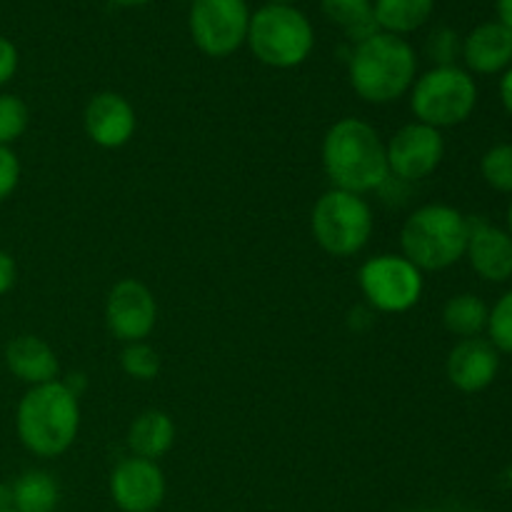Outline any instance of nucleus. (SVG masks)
<instances>
[{
	"label": "nucleus",
	"instance_id": "f257e3e1",
	"mask_svg": "<svg viewBox=\"0 0 512 512\" xmlns=\"http://www.w3.org/2000/svg\"><path fill=\"white\" fill-rule=\"evenodd\" d=\"M323 168L333 188L363 195L388 180V153L378 130L360 118H343L325 133Z\"/></svg>",
	"mask_w": 512,
	"mask_h": 512
},
{
	"label": "nucleus",
	"instance_id": "f03ea898",
	"mask_svg": "<svg viewBox=\"0 0 512 512\" xmlns=\"http://www.w3.org/2000/svg\"><path fill=\"white\" fill-rule=\"evenodd\" d=\"M15 430L28 453L38 458H58L78 438V395L63 380L35 385L20 398L15 410Z\"/></svg>",
	"mask_w": 512,
	"mask_h": 512
},
{
	"label": "nucleus",
	"instance_id": "7ed1b4c3",
	"mask_svg": "<svg viewBox=\"0 0 512 512\" xmlns=\"http://www.w3.org/2000/svg\"><path fill=\"white\" fill-rule=\"evenodd\" d=\"M418 58L403 35L378 30L355 43L348 63L350 85L365 103L385 105L403 98L415 83Z\"/></svg>",
	"mask_w": 512,
	"mask_h": 512
},
{
	"label": "nucleus",
	"instance_id": "20e7f679",
	"mask_svg": "<svg viewBox=\"0 0 512 512\" xmlns=\"http://www.w3.org/2000/svg\"><path fill=\"white\" fill-rule=\"evenodd\" d=\"M470 235V220L460 210L443 203H430L410 213L405 220L400 245L403 258L415 268L445 270L465 258Z\"/></svg>",
	"mask_w": 512,
	"mask_h": 512
},
{
	"label": "nucleus",
	"instance_id": "39448f33",
	"mask_svg": "<svg viewBox=\"0 0 512 512\" xmlns=\"http://www.w3.org/2000/svg\"><path fill=\"white\" fill-rule=\"evenodd\" d=\"M255 58L270 68H295L313 53L315 33L295 5L268 3L250 15L248 40Z\"/></svg>",
	"mask_w": 512,
	"mask_h": 512
},
{
	"label": "nucleus",
	"instance_id": "423d86ee",
	"mask_svg": "<svg viewBox=\"0 0 512 512\" xmlns=\"http://www.w3.org/2000/svg\"><path fill=\"white\" fill-rule=\"evenodd\" d=\"M478 105V85L465 68L435 65L413 83L410 108L418 123L430 128H455L473 115Z\"/></svg>",
	"mask_w": 512,
	"mask_h": 512
},
{
	"label": "nucleus",
	"instance_id": "0eeeda50",
	"mask_svg": "<svg viewBox=\"0 0 512 512\" xmlns=\"http://www.w3.org/2000/svg\"><path fill=\"white\" fill-rule=\"evenodd\" d=\"M313 238L325 253L335 258H353L373 235V210L363 195L328 190L315 203L310 215Z\"/></svg>",
	"mask_w": 512,
	"mask_h": 512
},
{
	"label": "nucleus",
	"instance_id": "6e6552de",
	"mask_svg": "<svg viewBox=\"0 0 512 512\" xmlns=\"http://www.w3.org/2000/svg\"><path fill=\"white\" fill-rule=\"evenodd\" d=\"M188 23L205 55L228 58L248 40L250 10L245 0H193Z\"/></svg>",
	"mask_w": 512,
	"mask_h": 512
},
{
	"label": "nucleus",
	"instance_id": "1a4fd4ad",
	"mask_svg": "<svg viewBox=\"0 0 512 512\" xmlns=\"http://www.w3.org/2000/svg\"><path fill=\"white\" fill-rule=\"evenodd\" d=\"M360 290L380 313H405L423 295V273L403 255H378L360 268Z\"/></svg>",
	"mask_w": 512,
	"mask_h": 512
},
{
	"label": "nucleus",
	"instance_id": "9d476101",
	"mask_svg": "<svg viewBox=\"0 0 512 512\" xmlns=\"http://www.w3.org/2000/svg\"><path fill=\"white\" fill-rule=\"evenodd\" d=\"M390 173L400 180H423L438 170L445 158V140L438 128L425 123H408L385 145Z\"/></svg>",
	"mask_w": 512,
	"mask_h": 512
},
{
	"label": "nucleus",
	"instance_id": "9b49d317",
	"mask_svg": "<svg viewBox=\"0 0 512 512\" xmlns=\"http://www.w3.org/2000/svg\"><path fill=\"white\" fill-rule=\"evenodd\" d=\"M158 320V305L148 285L140 280L125 278L113 285L105 303V323L118 340L128 343H143L155 328Z\"/></svg>",
	"mask_w": 512,
	"mask_h": 512
},
{
	"label": "nucleus",
	"instance_id": "f8f14e48",
	"mask_svg": "<svg viewBox=\"0 0 512 512\" xmlns=\"http://www.w3.org/2000/svg\"><path fill=\"white\" fill-rule=\"evenodd\" d=\"M110 495L123 512H155L165 500V475L155 460L128 458L110 475Z\"/></svg>",
	"mask_w": 512,
	"mask_h": 512
},
{
	"label": "nucleus",
	"instance_id": "ddd939ff",
	"mask_svg": "<svg viewBox=\"0 0 512 512\" xmlns=\"http://www.w3.org/2000/svg\"><path fill=\"white\" fill-rule=\"evenodd\" d=\"M83 125L85 133H88V138L95 145L105 150H115L130 143L135 128H138V118H135L133 105L123 95L105 90V93L93 95L88 100L83 113Z\"/></svg>",
	"mask_w": 512,
	"mask_h": 512
},
{
	"label": "nucleus",
	"instance_id": "4468645a",
	"mask_svg": "<svg viewBox=\"0 0 512 512\" xmlns=\"http://www.w3.org/2000/svg\"><path fill=\"white\" fill-rule=\"evenodd\" d=\"M500 353L490 340L468 338L460 340L448 355L445 373L448 380L460 390V393H480L490 388L498 378Z\"/></svg>",
	"mask_w": 512,
	"mask_h": 512
},
{
	"label": "nucleus",
	"instance_id": "2eb2a0df",
	"mask_svg": "<svg viewBox=\"0 0 512 512\" xmlns=\"http://www.w3.org/2000/svg\"><path fill=\"white\" fill-rule=\"evenodd\" d=\"M470 268L488 283H508L512 278V238L498 225L470 220L468 250Z\"/></svg>",
	"mask_w": 512,
	"mask_h": 512
},
{
	"label": "nucleus",
	"instance_id": "dca6fc26",
	"mask_svg": "<svg viewBox=\"0 0 512 512\" xmlns=\"http://www.w3.org/2000/svg\"><path fill=\"white\" fill-rule=\"evenodd\" d=\"M463 60L468 73H505L512 65V33L498 20L480 23L463 40Z\"/></svg>",
	"mask_w": 512,
	"mask_h": 512
},
{
	"label": "nucleus",
	"instance_id": "f3484780",
	"mask_svg": "<svg viewBox=\"0 0 512 512\" xmlns=\"http://www.w3.org/2000/svg\"><path fill=\"white\" fill-rule=\"evenodd\" d=\"M5 365L18 380L28 383L30 388L58 380L60 363L55 350L38 335H18L5 348Z\"/></svg>",
	"mask_w": 512,
	"mask_h": 512
},
{
	"label": "nucleus",
	"instance_id": "a211bd4d",
	"mask_svg": "<svg viewBox=\"0 0 512 512\" xmlns=\"http://www.w3.org/2000/svg\"><path fill=\"white\" fill-rule=\"evenodd\" d=\"M175 443V423L163 410H145L130 423L128 448L135 458L158 460L170 453Z\"/></svg>",
	"mask_w": 512,
	"mask_h": 512
},
{
	"label": "nucleus",
	"instance_id": "6ab92c4d",
	"mask_svg": "<svg viewBox=\"0 0 512 512\" xmlns=\"http://www.w3.org/2000/svg\"><path fill=\"white\" fill-rule=\"evenodd\" d=\"M435 0H373L375 20L385 33L405 35L423 28L433 15Z\"/></svg>",
	"mask_w": 512,
	"mask_h": 512
},
{
	"label": "nucleus",
	"instance_id": "aec40b11",
	"mask_svg": "<svg viewBox=\"0 0 512 512\" xmlns=\"http://www.w3.org/2000/svg\"><path fill=\"white\" fill-rule=\"evenodd\" d=\"M325 18L338 25L350 40L370 38L378 33V20H375L373 0H320Z\"/></svg>",
	"mask_w": 512,
	"mask_h": 512
},
{
	"label": "nucleus",
	"instance_id": "412c9836",
	"mask_svg": "<svg viewBox=\"0 0 512 512\" xmlns=\"http://www.w3.org/2000/svg\"><path fill=\"white\" fill-rule=\"evenodd\" d=\"M58 500V480L45 470H28L13 483L15 512H55Z\"/></svg>",
	"mask_w": 512,
	"mask_h": 512
},
{
	"label": "nucleus",
	"instance_id": "4be33fe9",
	"mask_svg": "<svg viewBox=\"0 0 512 512\" xmlns=\"http://www.w3.org/2000/svg\"><path fill=\"white\" fill-rule=\"evenodd\" d=\"M490 308L473 293L455 295L443 308V325L448 333L458 335L460 340L480 338L488 330Z\"/></svg>",
	"mask_w": 512,
	"mask_h": 512
},
{
	"label": "nucleus",
	"instance_id": "5701e85b",
	"mask_svg": "<svg viewBox=\"0 0 512 512\" xmlns=\"http://www.w3.org/2000/svg\"><path fill=\"white\" fill-rule=\"evenodd\" d=\"M480 173L490 188L512 195V143L493 145L480 160Z\"/></svg>",
	"mask_w": 512,
	"mask_h": 512
},
{
	"label": "nucleus",
	"instance_id": "b1692460",
	"mask_svg": "<svg viewBox=\"0 0 512 512\" xmlns=\"http://www.w3.org/2000/svg\"><path fill=\"white\" fill-rule=\"evenodd\" d=\"M28 105L18 95L0 93V145L15 143L28 128Z\"/></svg>",
	"mask_w": 512,
	"mask_h": 512
},
{
	"label": "nucleus",
	"instance_id": "393cba45",
	"mask_svg": "<svg viewBox=\"0 0 512 512\" xmlns=\"http://www.w3.org/2000/svg\"><path fill=\"white\" fill-rule=\"evenodd\" d=\"M125 375L135 380H153L160 373V358L148 343H128L120 353Z\"/></svg>",
	"mask_w": 512,
	"mask_h": 512
},
{
	"label": "nucleus",
	"instance_id": "a878e982",
	"mask_svg": "<svg viewBox=\"0 0 512 512\" xmlns=\"http://www.w3.org/2000/svg\"><path fill=\"white\" fill-rule=\"evenodd\" d=\"M488 338L498 353L512 355V288L490 308Z\"/></svg>",
	"mask_w": 512,
	"mask_h": 512
},
{
	"label": "nucleus",
	"instance_id": "bb28decb",
	"mask_svg": "<svg viewBox=\"0 0 512 512\" xmlns=\"http://www.w3.org/2000/svg\"><path fill=\"white\" fill-rule=\"evenodd\" d=\"M430 58L438 60V65H455L458 53H463V43L458 40V33L450 28H440L430 35L428 40Z\"/></svg>",
	"mask_w": 512,
	"mask_h": 512
},
{
	"label": "nucleus",
	"instance_id": "cd10ccee",
	"mask_svg": "<svg viewBox=\"0 0 512 512\" xmlns=\"http://www.w3.org/2000/svg\"><path fill=\"white\" fill-rule=\"evenodd\" d=\"M20 183V160L8 145H0V203L15 193Z\"/></svg>",
	"mask_w": 512,
	"mask_h": 512
},
{
	"label": "nucleus",
	"instance_id": "c85d7f7f",
	"mask_svg": "<svg viewBox=\"0 0 512 512\" xmlns=\"http://www.w3.org/2000/svg\"><path fill=\"white\" fill-rule=\"evenodd\" d=\"M18 60V48L8 38L0 35V85L13 80L15 70H18Z\"/></svg>",
	"mask_w": 512,
	"mask_h": 512
},
{
	"label": "nucleus",
	"instance_id": "c756f323",
	"mask_svg": "<svg viewBox=\"0 0 512 512\" xmlns=\"http://www.w3.org/2000/svg\"><path fill=\"white\" fill-rule=\"evenodd\" d=\"M15 280H18V265H15V260L10 258V253L0 250V295L10 293Z\"/></svg>",
	"mask_w": 512,
	"mask_h": 512
},
{
	"label": "nucleus",
	"instance_id": "7c9ffc66",
	"mask_svg": "<svg viewBox=\"0 0 512 512\" xmlns=\"http://www.w3.org/2000/svg\"><path fill=\"white\" fill-rule=\"evenodd\" d=\"M500 100H503L505 110L512 115V65L503 73L500 78Z\"/></svg>",
	"mask_w": 512,
	"mask_h": 512
},
{
	"label": "nucleus",
	"instance_id": "2f4dec72",
	"mask_svg": "<svg viewBox=\"0 0 512 512\" xmlns=\"http://www.w3.org/2000/svg\"><path fill=\"white\" fill-rule=\"evenodd\" d=\"M495 8H498V23H503L512 33V0H498Z\"/></svg>",
	"mask_w": 512,
	"mask_h": 512
},
{
	"label": "nucleus",
	"instance_id": "473e14b6",
	"mask_svg": "<svg viewBox=\"0 0 512 512\" xmlns=\"http://www.w3.org/2000/svg\"><path fill=\"white\" fill-rule=\"evenodd\" d=\"M0 510H13V483H0Z\"/></svg>",
	"mask_w": 512,
	"mask_h": 512
},
{
	"label": "nucleus",
	"instance_id": "72a5a7b5",
	"mask_svg": "<svg viewBox=\"0 0 512 512\" xmlns=\"http://www.w3.org/2000/svg\"><path fill=\"white\" fill-rule=\"evenodd\" d=\"M110 3L123 5V8H138V5H148L153 3V0H110Z\"/></svg>",
	"mask_w": 512,
	"mask_h": 512
},
{
	"label": "nucleus",
	"instance_id": "f704fd0d",
	"mask_svg": "<svg viewBox=\"0 0 512 512\" xmlns=\"http://www.w3.org/2000/svg\"><path fill=\"white\" fill-rule=\"evenodd\" d=\"M270 3H275V5H295V3H298V0H270Z\"/></svg>",
	"mask_w": 512,
	"mask_h": 512
},
{
	"label": "nucleus",
	"instance_id": "c9c22d12",
	"mask_svg": "<svg viewBox=\"0 0 512 512\" xmlns=\"http://www.w3.org/2000/svg\"><path fill=\"white\" fill-rule=\"evenodd\" d=\"M508 233H510V238H512V203H510V208H508Z\"/></svg>",
	"mask_w": 512,
	"mask_h": 512
},
{
	"label": "nucleus",
	"instance_id": "e433bc0d",
	"mask_svg": "<svg viewBox=\"0 0 512 512\" xmlns=\"http://www.w3.org/2000/svg\"><path fill=\"white\" fill-rule=\"evenodd\" d=\"M470 512H488V510H470Z\"/></svg>",
	"mask_w": 512,
	"mask_h": 512
},
{
	"label": "nucleus",
	"instance_id": "4c0bfd02",
	"mask_svg": "<svg viewBox=\"0 0 512 512\" xmlns=\"http://www.w3.org/2000/svg\"><path fill=\"white\" fill-rule=\"evenodd\" d=\"M420 512H435V510H420Z\"/></svg>",
	"mask_w": 512,
	"mask_h": 512
},
{
	"label": "nucleus",
	"instance_id": "58836bf2",
	"mask_svg": "<svg viewBox=\"0 0 512 512\" xmlns=\"http://www.w3.org/2000/svg\"><path fill=\"white\" fill-rule=\"evenodd\" d=\"M0 512H15V510H0Z\"/></svg>",
	"mask_w": 512,
	"mask_h": 512
}]
</instances>
